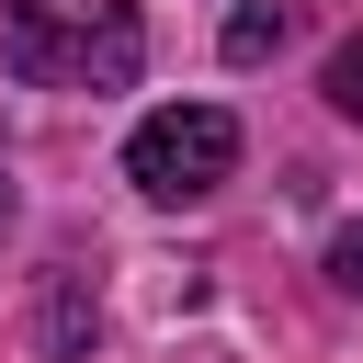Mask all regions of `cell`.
<instances>
[{
  "label": "cell",
  "mask_w": 363,
  "mask_h": 363,
  "mask_svg": "<svg viewBox=\"0 0 363 363\" xmlns=\"http://www.w3.org/2000/svg\"><path fill=\"white\" fill-rule=\"evenodd\" d=\"M0 57L34 91H125L147 68L136 0H0Z\"/></svg>",
  "instance_id": "cell-1"
},
{
  "label": "cell",
  "mask_w": 363,
  "mask_h": 363,
  "mask_svg": "<svg viewBox=\"0 0 363 363\" xmlns=\"http://www.w3.org/2000/svg\"><path fill=\"white\" fill-rule=\"evenodd\" d=\"M227 170H238V113L227 102H170L125 136V182L147 204H204Z\"/></svg>",
  "instance_id": "cell-2"
},
{
  "label": "cell",
  "mask_w": 363,
  "mask_h": 363,
  "mask_svg": "<svg viewBox=\"0 0 363 363\" xmlns=\"http://www.w3.org/2000/svg\"><path fill=\"white\" fill-rule=\"evenodd\" d=\"M272 45H284V0H250V11L227 23V68H261Z\"/></svg>",
  "instance_id": "cell-3"
},
{
  "label": "cell",
  "mask_w": 363,
  "mask_h": 363,
  "mask_svg": "<svg viewBox=\"0 0 363 363\" xmlns=\"http://www.w3.org/2000/svg\"><path fill=\"white\" fill-rule=\"evenodd\" d=\"M318 91H329V113H352V125H363V34L329 57V79H318Z\"/></svg>",
  "instance_id": "cell-4"
},
{
  "label": "cell",
  "mask_w": 363,
  "mask_h": 363,
  "mask_svg": "<svg viewBox=\"0 0 363 363\" xmlns=\"http://www.w3.org/2000/svg\"><path fill=\"white\" fill-rule=\"evenodd\" d=\"M329 284L363 306V227H340V238H329Z\"/></svg>",
  "instance_id": "cell-5"
},
{
  "label": "cell",
  "mask_w": 363,
  "mask_h": 363,
  "mask_svg": "<svg viewBox=\"0 0 363 363\" xmlns=\"http://www.w3.org/2000/svg\"><path fill=\"white\" fill-rule=\"evenodd\" d=\"M0 227H11V159H0Z\"/></svg>",
  "instance_id": "cell-6"
}]
</instances>
